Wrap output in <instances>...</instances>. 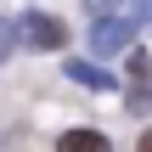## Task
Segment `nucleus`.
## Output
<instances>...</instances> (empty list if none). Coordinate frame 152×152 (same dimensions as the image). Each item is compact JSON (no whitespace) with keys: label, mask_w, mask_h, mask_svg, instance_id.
I'll use <instances>...</instances> for the list:
<instances>
[{"label":"nucleus","mask_w":152,"mask_h":152,"mask_svg":"<svg viewBox=\"0 0 152 152\" xmlns=\"http://www.w3.org/2000/svg\"><path fill=\"white\" fill-rule=\"evenodd\" d=\"M17 45H28V51H56V45H68V28H62L56 17H45V11H23V17H17Z\"/></svg>","instance_id":"obj_1"},{"label":"nucleus","mask_w":152,"mask_h":152,"mask_svg":"<svg viewBox=\"0 0 152 152\" xmlns=\"http://www.w3.org/2000/svg\"><path fill=\"white\" fill-rule=\"evenodd\" d=\"M130 34H135L130 17H96V28H90V51H96V56H113V51L130 45Z\"/></svg>","instance_id":"obj_2"},{"label":"nucleus","mask_w":152,"mask_h":152,"mask_svg":"<svg viewBox=\"0 0 152 152\" xmlns=\"http://www.w3.org/2000/svg\"><path fill=\"white\" fill-rule=\"evenodd\" d=\"M68 79H73V85H85V90H118V79H113L107 68H96V62H79V56L68 62Z\"/></svg>","instance_id":"obj_3"},{"label":"nucleus","mask_w":152,"mask_h":152,"mask_svg":"<svg viewBox=\"0 0 152 152\" xmlns=\"http://www.w3.org/2000/svg\"><path fill=\"white\" fill-rule=\"evenodd\" d=\"M56 152H113V141L102 130H68V135H56Z\"/></svg>","instance_id":"obj_4"},{"label":"nucleus","mask_w":152,"mask_h":152,"mask_svg":"<svg viewBox=\"0 0 152 152\" xmlns=\"http://www.w3.org/2000/svg\"><path fill=\"white\" fill-rule=\"evenodd\" d=\"M11 51H17V23H6V17H0V62H6Z\"/></svg>","instance_id":"obj_5"},{"label":"nucleus","mask_w":152,"mask_h":152,"mask_svg":"<svg viewBox=\"0 0 152 152\" xmlns=\"http://www.w3.org/2000/svg\"><path fill=\"white\" fill-rule=\"evenodd\" d=\"M130 113H152V90H147V85L130 90Z\"/></svg>","instance_id":"obj_6"},{"label":"nucleus","mask_w":152,"mask_h":152,"mask_svg":"<svg viewBox=\"0 0 152 152\" xmlns=\"http://www.w3.org/2000/svg\"><path fill=\"white\" fill-rule=\"evenodd\" d=\"M130 23H152V0H135V11H130Z\"/></svg>","instance_id":"obj_7"},{"label":"nucleus","mask_w":152,"mask_h":152,"mask_svg":"<svg viewBox=\"0 0 152 152\" xmlns=\"http://www.w3.org/2000/svg\"><path fill=\"white\" fill-rule=\"evenodd\" d=\"M113 6H118V0H90V11H96V17H107Z\"/></svg>","instance_id":"obj_8"},{"label":"nucleus","mask_w":152,"mask_h":152,"mask_svg":"<svg viewBox=\"0 0 152 152\" xmlns=\"http://www.w3.org/2000/svg\"><path fill=\"white\" fill-rule=\"evenodd\" d=\"M135 152H152V130H147V135H141V147H135Z\"/></svg>","instance_id":"obj_9"}]
</instances>
